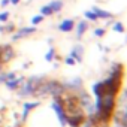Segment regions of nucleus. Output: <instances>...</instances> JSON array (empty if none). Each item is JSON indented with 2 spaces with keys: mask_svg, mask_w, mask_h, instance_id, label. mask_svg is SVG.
<instances>
[{
  "mask_svg": "<svg viewBox=\"0 0 127 127\" xmlns=\"http://www.w3.org/2000/svg\"><path fill=\"white\" fill-rule=\"evenodd\" d=\"M14 29H15V26H14L12 23H9L8 26H3V32H8V33H12Z\"/></svg>",
  "mask_w": 127,
  "mask_h": 127,
  "instance_id": "obj_19",
  "label": "nucleus"
},
{
  "mask_svg": "<svg viewBox=\"0 0 127 127\" xmlns=\"http://www.w3.org/2000/svg\"><path fill=\"white\" fill-rule=\"evenodd\" d=\"M9 2H11L12 5H18V3H20V0H9Z\"/></svg>",
  "mask_w": 127,
  "mask_h": 127,
  "instance_id": "obj_22",
  "label": "nucleus"
},
{
  "mask_svg": "<svg viewBox=\"0 0 127 127\" xmlns=\"http://www.w3.org/2000/svg\"><path fill=\"white\" fill-rule=\"evenodd\" d=\"M82 54H84V48H82L81 45H76V46H73V49H72V52H70V57H73L75 61L81 63V61H82Z\"/></svg>",
  "mask_w": 127,
  "mask_h": 127,
  "instance_id": "obj_7",
  "label": "nucleus"
},
{
  "mask_svg": "<svg viewBox=\"0 0 127 127\" xmlns=\"http://www.w3.org/2000/svg\"><path fill=\"white\" fill-rule=\"evenodd\" d=\"M49 8L52 9L54 14H55V12H60V11L63 9V2H61V0H52V2L49 3Z\"/></svg>",
  "mask_w": 127,
  "mask_h": 127,
  "instance_id": "obj_10",
  "label": "nucleus"
},
{
  "mask_svg": "<svg viewBox=\"0 0 127 127\" xmlns=\"http://www.w3.org/2000/svg\"><path fill=\"white\" fill-rule=\"evenodd\" d=\"M60 32H63V33H69V32H72V30H75V21L73 20H70V18H67V20H63L60 24H58V27H57Z\"/></svg>",
  "mask_w": 127,
  "mask_h": 127,
  "instance_id": "obj_4",
  "label": "nucleus"
},
{
  "mask_svg": "<svg viewBox=\"0 0 127 127\" xmlns=\"http://www.w3.org/2000/svg\"><path fill=\"white\" fill-rule=\"evenodd\" d=\"M64 63H66V64H69V66H73L76 61H75V58H73V57H67V58L64 60Z\"/></svg>",
  "mask_w": 127,
  "mask_h": 127,
  "instance_id": "obj_20",
  "label": "nucleus"
},
{
  "mask_svg": "<svg viewBox=\"0 0 127 127\" xmlns=\"http://www.w3.org/2000/svg\"><path fill=\"white\" fill-rule=\"evenodd\" d=\"M9 12H2V14H0V23H6V21H9Z\"/></svg>",
  "mask_w": 127,
  "mask_h": 127,
  "instance_id": "obj_18",
  "label": "nucleus"
},
{
  "mask_svg": "<svg viewBox=\"0 0 127 127\" xmlns=\"http://www.w3.org/2000/svg\"><path fill=\"white\" fill-rule=\"evenodd\" d=\"M54 55H55V49L54 48H49V51L45 54V60L46 61H52L54 60Z\"/></svg>",
  "mask_w": 127,
  "mask_h": 127,
  "instance_id": "obj_15",
  "label": "nucleus"
},
{
  "mask_svg": "<svg viewBox=\"0 0 127 127\" xmlns=\"http://www.w3.org/2000/svg\"><path fill=\"white\" fill-rule=\"evenodd\" d=\"M23 82H24V78H23V76H21V78H17V76H15L14 79H11V81H6L5 84H6V87H8L9 90H17V88H18V87H20Z\"/></svg>",
  "mask_w": 127,
  "mask_h": 127,
  "instance_id": "obj_8",
  "label": "nucleus"
},
{
  "mask_svg": "<svg viewBox=\"0 0 127 127\" xmlns=\"http://www.w3.org/2000/svg\"><path fill=\"white\" fill-rule=\"evenodd\" d=\"M91 11L97 15L99 20H112V18H114V15H112L111 12H108V11H105V9H100V8H97V6H93Z\"/></svg>",
  "mask_w": 127,
  "mask_h": 127,
  "instance_id": "obj_5",
  "label": "nucleus"
},
{
  "mask_svg": "<svg viewBox=\"0 0 127 127\" xmlns=\"http://www.w3.org/2000/svg\"><path fill=\"white\" fill-rule=\"evenodd\" d=\"M105 34H106L105 27H97V29L94 30V36H97V37H103Z\"/></svg>",
  "mask_w": 127,
  "mask_h": 127,
  "instance_id": "obj_16",
  "label": "nucleus"
},
{
  "mask_svg": "<svg viewBox=\"0 0 127 127\" xmlns=\"http://www.w3.org/2000/svg\"><path fill=\"white\" fill-rule=\"evenodd\" d=\"M14 57H15V52H14L12 46H9V45L2 46V49H0V61H2V63H8Z\"/></svg>",
  "mask_w": 127,
  "mask_h": 127,
  "instance_id": "obj_2",
  "label": "nucleus"
},
{
  "mask_svg": "<svg viewBox=\"0 0 127 127\" xmlns=\"http://www.w3.org/2000/svg\"><path fill=\"white\" fill-rule=\"evenodd\" d=\"M15 78V73L14 72H8V73H0V82H6V81H11Z\"/></svg>",
  "mask_w": 127,
  "mask_h": 127,
  "instance_id": "obj_11",
  "label": "nucleus"
},
{
  "mask_svg": "<svg viewBox=\"0 0 127 127\" xmlns=\"http://www.w3.org/2000/svg\"><path fill=\"white\" fill-rule=\"evenodd\" d=\"M84 17H85L87 20H90V21H94V23L99 20V18H97V15H96L91 9H90V11H85V12H84Z\"/></svg>",
  "mask_w": 127,
  "mask_h": 127,
  "instance_id": "obj_13",
  "label": "nucleus"
},
{
  "mask_svg": "<svg viewBox=\"0 0 127 127\" xmlns=\"http://www.w3.org/2000/svg\"><path fill=\"white\" fill-rule=\"evenodd\" d=\"M43 18H45V17H43L42 14H40V15H34V17L32 18V24H33V26H37V24H40V23L43 21Z\"/></svg>",
  "mask_w": 127,
  "mask_h": 127,
  "instance_id": "obj_14",
  "label": "nucleus"
},
{
  "mask_svg": "<svg viewBox=\"0 0 127 127\" xmlns=\"http://www.w3.org/2000/svg\"><path fill=\"white\" fill-rule=\"evenodd\" d=\"M75 29H76V37L81 39V37L84 36V33L88 30V23H87V21H79V23L75 26Z\"/></svg>",
  "mask_w": 127,
  "mask_h": 127,
  "instance_id": "obj_6",
  "label": "nucleus"
},
{
  "mask_svg": "<svg viewBox=\"0 0 127 127\" xmlns=\"http://www.w3.org/2000/svg\"><path fill=\"white\" fill-rule=\"evenodd\" d=\"M9 3H11L9 0H2V2H0V6H2V8H6V6H8Z\"/></svg>",
  "mask_w": 127,
  "mask_h": 127,
  "instance_id": "obj_21",
  "label": "nucleus"
},
{
  "mask_svg": "<svg viewBox=\"0 0 127 127\" xmlns=\"http://www.w3.org/2000/svg\"><path fill=\"white\" fill-rule=\"evenodd\" d=\"M112 29H114V32L124 33V26H123V23H118V21H117V23L114 24V27H112Z\"/></svg>",
  "mask_w": 127,
  "mask_h": 127,
  "instance_id": "obj_17",
  "label": "nucleus"
},
{
  "mask_svg": "<svg viewBox=\"0 0 127 127\" xmlns=\"http://www.w3.org/2000/svg\"><path fill=\"white\" fill-rule=\"evenodd\" d=\"M36 106H39V102H29V103H24V106H23V120H26L27 115H29V112L33 111Z\"/></svg>",
  "mask_w": 127,
  "mask_h": 127,
  "instance_id": "obj_9",
  "label": "nucleus"
},
{
  "mask_svg": "<svg viewBox=\"0 0 127 127\" xmlns=\"http://www.w3.org/2000/svg\"><path fill=\"white\" fill-rule=\"evenodd\" d=\"M52 109H54V112H55V115H57V118H58L60 124H61V126H66L67 118H66V112H64V109H63L61 102L55 99V100L52 102Z\"/></svg>",
  "mask_w": 127,
  "mask_h": 127,
  "instance_id": "obj_1",
  "label": "nucleus"
},
{
  "mask_svg": "<svg viewBox=\"0 0 127 127\" xmlns=\"http://www.w3.org/2000/svg\"><path fill=\"white\" fill-rule=\"evenodd\" d=\"M40 14H42L43 17H51V15H54V12H52V9L49 8V5L42 6V8H40Z\"/></svg>",
  "mask_w": 127,
  "mask_h": 127,
  "instance_id": "obj_12",
  "label": "nucleus"
},
{
  "mask_svg": "<svg viewBox=\"0 0 127 127\" xmlns=\"http://www.w3.org/2000/svg\"><path fill=\"white\" fill-rule=\"evenodd\" d=\"M37 32V29L33 26V27H21L14 36H12V40H18V39H21V37H26V36H30V34H33V33H36Z\"/></svg>",
  "mask_w": 127,
  "mask_h": 127,
  "instance_id": "obj_3",
  "label": "nucleus"
}]
</instances>
